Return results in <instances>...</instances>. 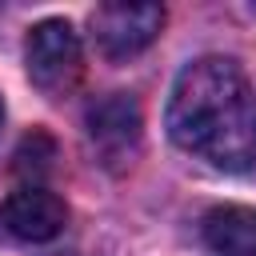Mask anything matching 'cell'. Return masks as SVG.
Segmentation results:
<instances>
[{
    "label": "cell",
    "mask_w": 256,
    "mask_h": 256,
    "mask_svg": "<svg viewBox=\"0 0 256 256\" xmlns=\"http://www.w3.org/2000/svg\"><path fill=\"white\" fill-rule=\"evenodd\" d=\"M0 124H4V104H0Z\"/></svg>",
    "instance_id": "cell-8"
},
{
    "label": "cell",
    "mask_w": 256,
    "mask_h": 256,
    "mask_svg": "<svg viewBox=\"0 0 256 256\" xmlns=\"http://www.w3.org/2000/svg\"><path fill=\"white\" fill-rule=\"evenodd\" d=\"M164 120L176 148L220 172H244L256 164V88L228 56L184 64Z\"/></svg>",
    "instance_id": "cell-1"
},
{
    "label": "cell",
    "mask_w": 256,
    "mask_h": 256,
    "mask_svg": "<svg viewBox=\"0 0 256 256\" xmlns=\"http://www.w3.org/2000/svg\"><path fill=\"white\" fill-rule=\"evenodd\" d=\"M52 168H56V140H52L44 128H32V132L20 140L16 156H12V172L24 176L28 184H40Z\"/></svg>",
    "instance_id": "cell-7"
},
{
    "label": "cell",
    "mask_w": 256,
    "mask_h": 256,
    "mask_svg": "<svg viewBox=\"0 0 256 256\" xmlns=\"http://www.w3.org/2000/svg\"><path fill=\"white\" fill-rule=\"evenodd\" d=\"M24 68H28V80L40 92H48V96L68 92L80 80V68H84L76 28L68 20H40L24 40Z\"/></svg>",
    "instance_id": "cell-3"
},
{
    "label": "cell",
    "mask_w": 256,
    "mask_h": 256,
    "mask_svg": "<svg viewBox=\"0 0 256 256\" xmlns=\"http://www.w3.org/2000/svg\"><path fill=\"white\" fill-rule=\"evenodd\" d=\"M164 28V8L160 4H100L92 12V40L108 60H128L144 52Z\"/></svg>",
    "instance_id": "cell-4"
},
{
    "label": "cell",
    "mask_w": 256,
    "mask_h": 256,
    "mask_svg": "<svg viewBox=\"0 0 256 256\" xmlns=\"http://www.w3.org/2000/svg\"><path fill=\"white\" fill-rule=\"evenodd\" d=\"M0 224L8 236L24 240V244H44V240H56L68 224V204L48 192L44 184H24L16 192L4 196L0 204Z\"/></svg>",
    "instance_id": "cell-5"
},
{
    "label": "cell",
    "mask_w": 256,
    "mask_h": 256,
    "mask_svg": "<svg viewBox=\"0 0 256 256\" xmlns=\"http://www.w3.org/2000/svg\"><path fill=\"white\" fill-rule=\"evenodd\" d=\"M84 132H88L96 160L108 172H124L140 156V140H144V116H140L136 96L108 92V96L92 100L84 112Z\"/></svg>",
    "instance_id": "cell-2"
},
{
    "label": "cell",
    "mask_w": 256,
    "mask_h": 256,
    "mask_svg": "<svg viewBox=\"0 0 256 256\" xmlns=\"http://www.w3.org/2000/svg\"><path fill=\"white\" fill-rule=\"evenodd\" d=\"M200 236L212 256H256V208L220 204L204 216Z\"/></svg>",
    "instance_id": "cell-6"
}]
</instances>
